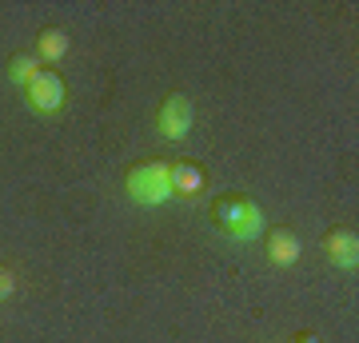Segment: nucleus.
<instances>
[{"label": "nucleus", "mask_w": 359, "mask_h": 343, "mask_svg": "<svg viewBox=\"0 0 359 343\" xmlns=\"http://www.w3.org/2000/svg\"><path fill=\"white\" fill-rule=\"evenodd\" d=\"M323 255H327L335 267L355 271L359 267V231L355 228H332L323 236Z\"/></svg>", "instance_id": "5"}, {"label": "nucleus", "mask_w": 359, "mask_h": 343, "mask_svg": "<svg viewBox=\"0 0 359 343\" xmlns=\"http://www.w3.org/2000/svg\"><path fill=\"white\" fill-rule=\"evenodd\" d=\"M124 191L140 208L168 203L172 200V164H164V160H140V164H132L128 176H124Z\"/></svg>", "instance_id": "2"}, {"label": "nucleus", "mask_w": 359, "mask_h": 343, "mask_svg": "<svg viewBox=\"0 0 359 343\" xmlns=\"http://www.w3.org/2000/svg\"><path fill=\"white\" fill-rule=\"evenodd\" d=\"M208 216H212V224H216L224 236H231V240H240V243L256 240L259 231H264V212H259V203L240 196V191L216 196L212 208H208Z\"/></svg>", "instance_id": "1"}, {"label": "nucleus", "mask_w": 359, "mask_h": 343, "mask_svg": "<svg viewBox=\"0 0 359 343\" xmlns=\"http://www.w3.org/2000/svg\"><path fill=\"white\" fill-rule=\"evenodd\" d=\"M264 248H268V260L276 267H287V264H295V260L304 255V243H299V236H295L292 228H271L268 240H264Z\"/></svg>", "instance_id": "6"}, {"label": "nucleus", "mask_w": 359, "mask_h": 343, "mask_svg": "<svg viewBox=\"0 0 359 343\" xmlns=\"http://www.w3.org/2000/svg\"><path fill=\"white\" fill-rule=\"evenodd\" d=\"M204 188H208V176H204L200 164H192V160H176V164H172V196L192 200V196H200Z\"/></svg>", "instance_id": "7"}, {"label": "nucleus", "mask_w": 359, "mask_h": 343, "mask_svg": "<svg viewBox=\"0 0 359 343\" xmlns=\"http://www.w3.org/2000/svg\"><path fill=\"white\" fill-rule=\"evenodd\" d=\"M36 76H40V56L36 52H16L13 60H8V80H13V84L28 88Z\"/></svg>", "instance_id": "8"}, {"label": "nucleus", "mask_w": 359, "mask_h": 343, "mask_svg": "<svg viewBox=\"0 0 359 343\" xmlns=\"http://www.w3.org/2000/svg\"><path fill=\"white\" fill-rule=\"evenodd\" d=\"M65 52H68V36L60 32V28H40V36H36L40 64L44 60H65Z\"/></svg>", "instance_id": "9"}, {"label": "nucleus", "mask_w": 359, "mask_h": 343, "mask_svg": "<svg viewBox=\"0 0 359 343\" xmlns=\"http://www.w3.org/2000/svg\"><path fill=\"white\" fill-rule=\"evenodd\" d=\"M192 120H196V108L184 92H168L160 108H156V132L164 140H184L192 132Z\"/></svg>", "instance_id": "3"}, {"label": "nucleus", "mask_w": 359, "mask_h": 343, "mask_svg": "<svg viewBox=\"0 0 359 343\" xmlns=\"http://www.w3.org/2000/svg\"><path fill=\"white\" fill-rule=\"evenodd\" d=\"M65 100H68V84H65V76H56L52 68H40V76L25 88V104L40 116H56L65 108Z\"/></svg>", "instance_id": "4"}, {"label": "nucleus", "mask_w": 359, "mask_h": 343, "mask_svg": "<svg viewBox=\"0 0 359 343\" xmlns=\"http://www.w3.org/2000/svg\"><path fill=\"white\" fill-rule=\"evenodd\" d=\"M292 343H320V335L316 331H299V335H292Z\"/></svg>", "instance_id": "11"}, {"label": "nucleus", "mask_w": 359, "mask_h": 343, "mask_svg": "<svg viewBox=\"0 0 359 343\" xmlns=\"http://www.w3.org/2000/svg\"><path fill=\"white\" fill-rule=\"evenodd\" d=\"M13 288H16V276L8 271V267H0V300H8V295H13Z\"/></svg>", "instance_id": "10"}]
</instances>
